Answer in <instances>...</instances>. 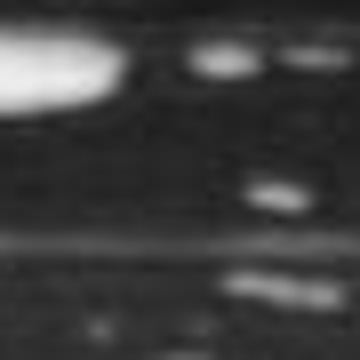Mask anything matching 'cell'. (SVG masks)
Segmentation results:
<instances>
[{
	"mask_svg": "<svg viewBox=\"0 0 360 360\" xmlns=\"http://www.w3.org/2000/svg\"><path fill=\"white\" fill-rule=\"evenodd\" d=\"M120 49L96 32H8L0 25V112H72V104L112 96Z\"/></svg>",
	"mask_w": 360,
	"mask_h": 360,
	"instance_id": "6da1fadb",
	"label": "cell"
}]
</instances>
